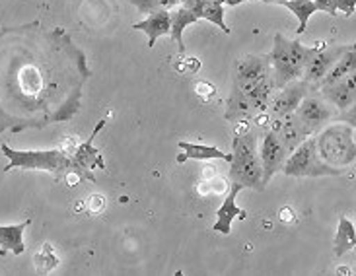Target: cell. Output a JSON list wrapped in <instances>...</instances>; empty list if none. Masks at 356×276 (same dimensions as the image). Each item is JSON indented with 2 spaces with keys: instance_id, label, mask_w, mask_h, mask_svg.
<instances>
[{
  "instance_id": "obj_5",
  "label": "cell",
  "mask_w": 356,
  "mask_h": 276,
  "mask_svg": "<svg viewBox=\"0 0 356 276\" xmlns=\"http://www.w3.org/2000/svg\"><path fill=\"white\" fill-rule=\"evenodd\" d=\"M316 146H318L319 158L323 162L345 170L347 165L355 162L356 146H355V129L353 124L335 123L323 129L319 136H316Z\"/></svg>"
},
{
  "instance_id": "obj_7",
  "label": "cell",
  "mask_w": 356,
  "mask_h": 276,
  "mask_svg": "<svg viewBox=\"0 0 356 276\" xmlns=\"http://www.w3.org/2000/svg\"><path fill=\"white\" fill-rule=\"evenodd\" d=\"M294 115L298 117V121L302 127L308 131L309 134H316L325 124L333 119V111H331V105L329 102L319 94V92H309L300 105L296 107Z\"/></svg>"
},
{
  "instance_id": "obj_4",
  "label": "cell",
  "mask_w": 356,
  "mask_h": 276,
  "mask_svg": "<svg viewBox=\"0 0 356 276\" xmlns=\"http://www.w3.org/2000/svg\"><path fill=\"white\" fill-rule=\"evenodd\" d=\"M314 53H316V47L302 45L300 38L289 41L286 38H282V33H277L275 45L269 55L273 78H275L277 88H282L284 84L302 76L304 67Z\"/></svg>"
},
{
  "instance_id": "obj_23",
  "label": "cell",
  "mask_w": 356,
  "mask_h": 276,
  "mask_svg": "<svg viewBox=\"0 0 356 276\" xmlns=\"http://www.w3.org/2000/svg\"><path fill=\"white\" fill-rule=\"evenodd\" d=\"M355 245H356L355 224L343 216V218L339 220L337 236H335V241H333V251H335V255H337V257H341V255H345L347 251H353Z\"/></svg>"
},
{
  "instance_id": "obj_6",
  "label": "cell",
  "mask_w": 356,
  "mask_h": 276,
  "mask_svg": "<svg viewBox=\"0 0 356 276\" xmlns=\"http://www.w3.org/2000/svg\"><path fill=\"white\" fill-rule=\"evenodd\" d=\"M280 172L289 177H325V175H343L345 170L331 168L319 158L318 146H316V134H309L302 144H298L289 154L286 162Z\"/></svg>"
},
{
  "instance_id": "obj_25",
  "label": "cell",
  "mask_w": 356,
  "mask_h": 276,
  "mask_svg": "<svg viewBox=\"0 0 356 276\" xmlns=\"http://www.w3.org/2000/svg\"><path fill=\"white\" fill-rule=\"evenodd\" d=\"M127 2H131L143 14H152V12H160V10H174L175 6H179V0H127Z\"/></svg>"
},
{
  "instance_id": "obj_11",
  "label": "cell",
  "mask_w": 356,
  "mask_h": 276,
  "mask_svg": "<svg viewBox=\"0 0 356 276\" xmlns=\"http://www.w3.org/2000/svg\"><path fill=\"white\" fill-rule=\"evenodd\" d=\"M309 92H312V86H309L308 82L302 80V78H296V80H292L289 84L279 88V94H273L267 111H270L273 117H284V115L294 113L300 102Z\"/></svg>"
},
{
  "instance_id": "obj_8",
  "label": "cell",
  "mask_w": 356,
  "mask_h": 276,
  "mask_svg": "<svg viewBox=\"0 0 356 276\" xmlns=\"http://www.w3.org/2000/svg\"><path fill=\"white\" fill-rule=\"evenodd\" d=\"M289 158V150L284 148V144L280 143L279 136L273 133L270 129H265L261 134V148H259V160L263 168V183L273 179L275 173L282 170V165Z\"/></svg>"
},
{
  "instance_id": "obj_22",
  "label": "cell",
  "mask_w": 356,
  "mask_h": 276,
  "mask_svg": "<svg viewBox=\"0 0 356 276\" xmlns=\"http://www.w3.org/2000/svg\"><path fill=\"white\" fill-rule=\"evenodd\" d=\"M263 2H267V4H280V6H286L290 12H294L296 18L300 19L298 31H296L298 35L304 33V29L308 26V19L312 18V14L318 12V6H316L314 0H263Z\"/></svg>"
},
{
  "instance_id": "obj_24",
  "label": "cell",
  "mask_w": 356,
  "mask_h": 276,
  "mask_svg": "<svg viewBox=\"0 0 356 276\" xmlns=\"http://www.w3.org/2000/svg\"><path fill=\"white\" fill-rule=\"evenodd\" d=\"M318 12H325L329 16L337 18L339 12H343L345 16H353L355 14L356 0H314Z\"/></svg>"
},
{
  "instance_id": "obj_19",
  "label": "cell",
  "mask_w": 356,
  "mask_h": 276,
  "mask_svg": "<svg viewBox=\"0 0 356 276\" xmlns=\"http://www.w3.org/2000/svg\"><path fill=\"white\" fill-rule=\"evenodd\" d=\"M29 226V220H24L22 224L16 226H0V253L4 255L6 249L12 251L14 255H22L26 251V243H24V229Z\"/></svg>"
},
{
  "instance_id": "obj_16",
  "label": "cell",
  "mask_w": 356,
  "mask_h": 276,
  "mask_svg": "<svg viewBox=\"0 0 356 276\" xmlns=\"http://www.w3.org/2000/svg\"><path fill=\"white\" fill-rule=\"evenodd\" d=\"M138 31H145L148 35V47L152 49L156 41L164 35H170V28H172V19H170V10H160V12H152L148 14V18L138 22L133 26Z\"/></svg>"
},
{
  "instance_id": "obj_1",
  "label": "cell",
  "mask_w": 356,
  "mask_h": 276,
  "mask_svg": "<svg viewBox=\"0 0 356 276\" xmlns=\"http://www.w3.org/2000/svg\"><path fill=\"white\" fill-rule=\"evenodd\" d=\"M92 70L65 29H0V133L45 129L80 111Z\"/></svg>"
},
{
  "instance_id": "obj_3",
  "label": "cell",
  "mask_w": 356,
  "mask_h": 276,
  "mask_svg": "<svg viewBox=\"0 0 356 276\" xmlns=\"http://www.w3.org/2000/svg\"><path fill=\"white\" fill-rule=\"evenodd\" d=\"M259 129L253 124H243L236 136H234V152L230 162V181L240 183L243 187L261 190L265 187L263 183V168L259 160V148H257Z\"/></svg>"
},
{
  "instance_id": "obj_26",
  "label": "cell",
  "mask_w": 356,
  "mask_h": 276,
  "mask_svg": "<svg viewBox=\"0 0 356 276\" xmlns=\"http://www.w3.org/2000/svg\"><path fill=\"white\" fill-rule=\"evenodd\" d=\"M224 4L228 6H238V4H243V2H263V0H222Z\"/></svg>"
},
{
  "instance_id": "obj_15",
  "label": "cell",
  "mask_w": 356,
  "mask_h": 276,
  "mask_svg": "<svg viewBox=\"0 0 356 276\" xmlns=\"http://www.w3.org/2000/svg\"><path fill=\"white\" fill-rule=\"evenodd\" d=\"M179 6L191 10L199 19H209L218 26L224 33H230V28L224 22V2L222 0H179Z\"/></svg>"
},
{
  "instance_id": "obj_13",
  "label": "cell",
  "mask_w": 356,
  "mask_h": 276,
  "mask_svg": "<svg viewBox=\"0 0 356 276\" xmlns=\"http://www.w3.org/2000/svg\"><path fill=\"white\" fill-rule=\"evenodd\" d=\"M241 189H243V185H240V183H232L230 193L226 195L222 206L218 209V212H216V222H214L212 229H214V232H220L222 236H230L232 222H234V220L248 218V212L241 210L240 206L236 204V197L240 195Z\"/></svg>"
},
{
  "instance_id": "obj_2",
  "label": "cell",
  "mask_w": 356,
  "mask_h": 276,
  "mask_svg": "<svg viewBox=\"0 0 356 276\" xmlns=\"http://www.w3.org/2000/svg\"><path fill=\"white\" fill-rule=\"evenodd\" d=\"M2 154L8 158V165L2 170L4 173L12 170H43L51 172L57 179L76 175L78 181H96V175L90 168L80 162L76 156V144L68 148H55V150H12L10 146L2 144Z\"/></svg>"
},
{
  "instance_id": "obj_18",
  "label": "cell",
  "mask_w": 356,
  "mask_h": 276,
  "mask_svg": "<svg viewBox=\"0 0 356 276\" xmlns=\"http://www.w3.org/2000/svg\"><path fill=\"white\" fill-rule=\"evenodd\" d=\"M253 117H257V113L251 107L248 95L240 92L238 88H234L226 105V119L232 123H240V121H251Z\"/></svg>"
},
{
  "instance_id": "obj_20",
  "label": "cell",
  "mask_w": 356,
  "mask_h": 276,
  "mask_svg": "<svg viewBox=\"0 0 356 276\" xmlns=\"http://www.w3.org/2000/svg\"><path fill=\"white\" fill-rule=\"evenodd\" d=\"M355 68H356V55H355V49H350V51H347L343 57L339 58L333 67L329 68L327 74L319 80L318 86H316V92H318L319 88L331 86V84H335V82H339V80L347 78L348 74H355Z\"/></svg>"
},
{
  "instance_id": "obj_10",
  "label": "cell",
  "mask_w": 356,
  "mask_h": 276,
  "mask_svg": "<svg viewBox=\"0 0 356 276\" xmlns=\"http://www.w3.org/2000/svg\"><path fill=\"white\" fill-rule=\"evenodd\" d=\"M273 74L269 55H251L238 60L236 65V82L234 88L240 92H250L251 88L257 86L261 80Z\"/></svg>"
},
{
  "instance_id": "obj_12",
  "label": "cell",
  "mask_w": 356,
  "mask_h": 276,
  "mask_svg": "<svg viewBox=\"0 0 356 276\" xmlns=\"http://www.w3.org/2000/svg\"><path fill=\"white\" fill-rule=\"evenodd\" d=\"M269 129L279 136V140L284 144V148L289 150V154L309 136V133L302 127L298 117L294 113L284 115V117H273Z\"/></svg>"
},
{
  "instance_id": "obj_21",
  "label": "cell",
  "mask_w": 356,
  "mask_h": 276,
  "mask_svg": "<svg viewBox=\"0 0 356 276\" xmlns=\"http://www.w3.org/2000/svg\"><path fill=\"white\" fill-rule=\"evenodd\" d=\"M170 19H172V28H170V38L174 39L175 43H177V47L181 53H185V43H183V29L187 28V26H191V24H197L199 18H197V14H193L191 10L179 8L170 10Z\"/></svg>"
},
{
  "instance_id": "obj_17",
  "label": "cell",
  "mask_w": 356,
  "mask_h": 276,
  "mask_svg": "<svg viewBox=\"0 0 356 276\" xmlns=\"http://www.w3.org/2000/svg\"><path fill=\"white\" fill-rule=\"evenodd\" d=\"M181 148L183 154L177 156V162L183 163L187 160H197V162H209V160H224V162H232V154L222 152L216 146H204V144L195 143H177Z\"/></svg>"
},
{
  "instance_id": "obj_14",
  "label": "cell",
  "mask_w": 356,
  "mask_h": 276,
  "mask_svg": "<svg viewBox=\"0 0 356 276\" xmlns=\"http://www.w3.org/2000/svg\"><path fill=\"white\" fill-rule=\"evenodd\" d=\"M319 94L327 99L329 104H333L339 111H347L353 109L356 99V80L355 74H348L347 78L339 80L331 86H323L318 90Z\"/></svg>"
},
{
  "instance_id": "obj_9",
  "label": "cell",
  "mask_w": 356,
  "mask_h": 276,
  "mask_svg": "<svg viewBox=\"0 0 356 276\" xmlns=\"http://www.w3.org/2000/svg\"><path fill=\"white\" fill-rule=\"evenodd\" d=\"M350 49H355V45H337V47L316 49V53L309 57L300 78L308 82L309 86H312V92H316V86H318L319 80L325 76L329 72V68L333 67L339 58L343 57L347 51H350Z\"/></svg>"
}]
</instances>
